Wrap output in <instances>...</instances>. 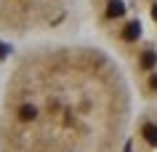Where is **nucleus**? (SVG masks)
<instances>
[{
    "instance_id": "nucleus-1",
    "label": "nucleus",
    "mask_w": 157,
    "mask_h": 152,
    "mask_svg": "<svg viewBox=\"0 0 157 152\" xmlns=\"http://www.w3.org/2000/svg\"><path fill=\"white\" fill-rule=\"evenodd\" d=\"M133 85L93 43L37 40L0 72V152H123Z\"/></svg>"
},
{
    "instance_id": "nucleus-2",
    "label": "nucleus",
    "mask_w": 157,
    "mask_h": 152,
    "mask_svg": "<svg viewBox=\"0 0 157 152\" xmlns=\"http://www.w3.org/2000/svg\"><path fill=\"white\" fill-rule=\"evenodd\" d=\"M75 0H0V35L3 37H37L72 14Z\"/></svg>"
},
{
    "instance_id": "nucleus-3",
    "label": "nucleus",
    "mask_w": 157,
    "mask_h": 152,
    "mask_svg": "<svg viewBox=\"0 0 157 152\" xmlns=\"http://www.w3.org/2000/svg\"><path fill=\"white\" fill-rule=\"evenodd\" d=\"M128 152H157V104H147L139 115H133Z\"/></svg>"
}]
</instances>
